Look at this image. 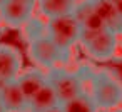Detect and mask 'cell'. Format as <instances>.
Wrapping results in <instances>:
<instances>
[{
  "label": "cell",
  "mask_w": 122,
  "mask_h": 112,
  "mask_svg": "<svg viewBox=\"0 0 122 112\" xmlns=\"http://www.w3.org/2000/svg\"><path fill=\"white\" fill-rule=\"evenodd\" d=\"M77 4V0H37L39 10L44 17H57L64 14H70Z\"/></svg>",
  "instance_id": "obj_13"
},
{
  "label": "cell",
  "mask_w": 122,
  "mask_h": 112,
  "mask_svg": "<svg viewBox=\"0 0 122 112\" xmlns=\"http://www.w3.org/2000/svg\"><path fill=\"white\" fill-rule=\"evenodd\" d=\"M4 2H5V0H0V5H2V4H4Z\"/></svg>",
  "instance_id": "obj_19"
},
{
  "label": "cell",
  "mask_w": 122,
  "mask_h": 112,
  "mask_svg": "<svg viewBox=\"0 0 122 112\" xmlns=\"http://www.w3.org/2000/svg\"><path fill=\"white\" fill-rule=\"evenodd\" d=\"M59 99H57V94L54 90V87L45 82L29 100H27V110L29 112H44L54 105H59Z\"/></svg>",
  "instance_id": "obj_11"
},
{
  "label": "cell",
  "mask_w": 122,
  "mask_h": 112,
  "mask_svg": "<svg viewBox=\"0 0 122 112\" xmlns=\"http://www.w3.org/2000/svg\"><path fill=\"white\" fill-rule=\"evenodd\" d=\"M112 4H114V7H115L117 14L122 17V0H112Z\"/></svg>",
  "instance_id": "obj_15"
},
{
  "label": "cell",
  "mask_w": 122,
  "mask_h": 112,
  "mask_svg": "<svg viewBox=\"0 0 122 112\" xmlns=\"http://www.w3.org/2000/svg\"><path fill=\"white\" fill-rule=\"evenodd\" d=\"M24 112H29V110H24Z\"/></svg>",
  "instance_id": "obj_20"
},
{
  "label": "cell",
  "mask_w": 122,
  "mask_h": 112,
  "mask_svg": "<svg viewBox=\"0 0 122 112\" xmlns=\"http://www.w3.org/2000/svg\"><path fill=\"white\" fill-rule=\"evenodd\" d=\"M37 0H5L0 5V17L10 27H22L34 14Z\"/></svg>",
  "instance_id": "obj_6"
},
{
  "label": "cell",
  "mask_w": 122,
  "mask_h": 112,
  "mask_svg": "<svg viewBox=\"0 0 122 112\" xmlns=\"http://www.w3.org/2000/svg\"><path fill=\"white\" fill-rule=\"evenodd\" d=\"M0 112H5V109H4V105H2V100H0Z\"/></svg>",
  "instance_id": "obj_17"
},
{
  "label": "cell",
  "mask_w": 122,
  "mask_h": 112,
  "mask_svg": "<svg viewBox=\"0 0 122 112\" xmlns=\"http://www.w3.org/2000/svg\"><path fill=\"white\" fill-rule=\"evenodd\" d=\"M60 107L64 112H97L99 110L90 94H85V92H80L79 95L62 102Z\"/></svg>",
  "instance_id": "obj_14"
},
{
  "label": "cell",
  "mask_w": 122,
  "mask_h": 112,
  "mask_svg": "<svg viewBox=\"0 0 122 112\" xmlns=\"http://www.w3.org/2000/svg\"><path fill=\"white\" fill-rule=\"evenodd\" d=\"M69 52L62 50L47 34H42L32 40H29V57L39 67L52 69L57 64L69 60Z\"/></svg>",
  "instance_id": "obj_4"
},
{
  "label": "cell",
  "mask_w": 122,
  "mask_h": 112,
  "mask_svg": "<svg viewBox=\"0 0 122 112\" xmlns=\"http://www.w3.org/2000/svg\"><path fill=\"white\" fill-rule=\"evenodd\" d=\"M79 42L89 57L95 60H109L115 55L117 50V34L107 27L100 30L80 29Z\"/></svg>",
  "instance_id": "obj_2"
},
{
  "label": "cell",
  "mask_w": 122,
  "mask_h": 112,
  "mask_svg": "<svg viewBox=\"0 0 122 112\" xmlns=\"http://www.w3.org/2000/svg\"><path fill=\"white\" fill-rule=\"evenodd\" d=\"M45 34L65 52L70 50L72 45L79 42L80 25L74 14H64L57 17H50L45 24Z\"/></svg>",
  "instance_id": "obj_3"
},
{
  "label": "cell",
  "mask_w": 122,
  "mask_h": 112,
  "mask_svg": "<svg viewBox=\"0 0 122 112\" xmlns=\"http://www.w3.org/2000/svg\"><path fill=\"white\" fill-rule=\"evenodd\" d=\"M0 100L5 112H24L27 110V99L15 80H9L0 89Z\"/></svg>",
  "instance_id": "obj_8"
},
{
  "label": "cell",
  "mask_w": 122,
  "mask_h": 112,
  "mask_svg": "<svg viewBox=\"0 0 122 112\" xmlns=\"http://www.w3.org/2000/svg\"><path fill=\"white\" fill-rule=\"evenodd\" d=\"M17 85L20 87V90L24 92L25 99L29 100L45 82H47V77H45V72L39 70V69H30V70H25V72H20L15 79Z\"/></svg>",
  "instance_id": "obj_12"
},
{
  "label": "cell",
  "mask_w": 122,
  "mask_h": 112,
  "mask_svg": "<svg viewBox=\"0 0 122 112\" xmlns=\"http://www.w3.org/2000/svg\"><path fill=\"white\" fill-rule=\"evenodd\" d=\"M72 14L77 19L80 29H87V30H100V29H105L104 20L99 17V14L92 7V4L87 2V0H80V2L77 0V4H75Z\"/></svg>",
  "instance_id": "obj_9"
},
{
  "label": "cell",
  "mask_w": 122,
  "mask_h": 112,
  "mask_svg": "<svg viewBox=\"0 0 122 112\" xmlns=\"http://www.w3.org/2000/svg\"><path fill=\"white\" fill-rule=\"evenodd\" d=\"M90 97L95 105L104 110H110L122 102V85L107 70L92 72L90 79Z\"/></svg>",
  "instance_id": "obj_1"
},
{
  "label": "cell",
  "mask_w": 122,
  "mask_h": 112,
  "mask_svg": "<svg viewBox=\"0 0 122 112\" xmlns=\"http://www.w3.org/2000/svg\"><path fill=\"white\" fill-rule=\"evenodd\" d=\"M44 112H64V110H62V107H60V104H59V105H54V107H50V109H47V110H44Z\"/></svg>",
  "instance_id": "obj_16"
},
{
  "label": "cell",
  "mask_w": 122,
  "mask_h": 112,
  "mask_svg": "<svg viewBox=\"0 0 122 112\" xmlns=\"http://www.w3.org/2000/svg\"><path fill=\"white\" fill-rule=\"evenodd\" d=\"M47 82L54 87L59 102H65L75 95H79L80 92H84V79L79 72H70L67 69L62 67H52L49 69V72L45 74Z\"/></svg>",
  "instance_id": "obj_5"
},
{
  "label": "cell",
  "mask_w": 122,
  "mask_h": 112,
  "mask_svg": "<svg viewBox=\"0 0 122 112\" xmlns=\"http://www.w3.org/2000/svg\"><path fill=\"white\" fill-rule=\"evenodd\" d=\"M87 2L92 4V7L95 9L99 17L104 20L107 29L114 30L117 35L122 34V17L117 14L112 0H87Z\"/></svg>",
  "instance_id": "obj_10"
},
{
  "label": "cell",
  "mask_w": 122,
  "mask_h": 112,
  "mask_svg": "<svg viewBox=\"0 0 122 112\" xmlns=\"http://www.w3.org/2000/svg\"><path fill=\"white\" fill-rule=\"evenodd\" d=\"M110 112H122V109H115L114 107V110H110Z\"/></svg>",
  "instance_id": "obj_18"
},
{
  "label": "cell",
  "mask_w": 122,
  "mask_h": 112,
  "mask_svg": "<svg viewBox=\"0 0 122 112\" xmlns=\"http://www.w3.org/2000/svg\"><path fill=\"white\" fill-rule=\"evenodd\" d=\"M22 69V55L12 45H0V79L15 80Z\"/></svg>",
  "instance_id": "obj_7"
}]
</instances>
